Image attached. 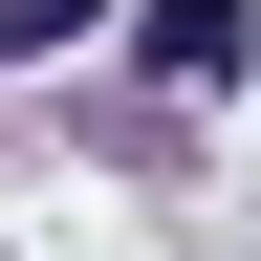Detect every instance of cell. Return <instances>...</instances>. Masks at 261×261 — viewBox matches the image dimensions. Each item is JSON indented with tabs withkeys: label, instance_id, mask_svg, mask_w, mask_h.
I'll use <instances>...</instances> for the list:
<instances>
[{
	"label": "cell",
	"instance_id": "1",
	"mask_svg": "<svg viewBox=\"0 0 261 261\" xmlns=\"http://www.w3.org/2000/svg\"><path fill=\"white\" fill-rule=\"evenodd\" d=\"M130 44H152V87L196 109V87H240V65H261V22H240V0H152Z\"/></svg>",
	"mask_w": 261,
	"mask_h": 261
},
{
	"label": "cell",
	"instance_id": "2",
	"mask_svg": "<svg viewBox=\"0 0 261 261\" xmlns=\"http://www.w3.org/2000/svg\"><path fill=\"white\" fill-rule=\"evenodd\" d=\"M87 22H109V0H0V44H87Z\"/></svg>",
	"mask_w": 261,
	"mask_h": 261
}]
</instances>
